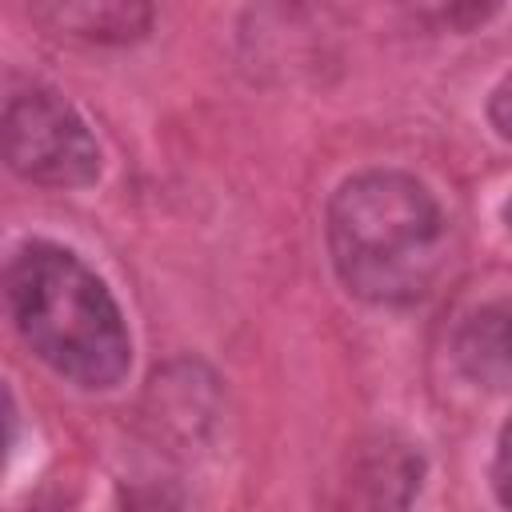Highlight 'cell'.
I'll use <instances>...</instances> for the list:
<instances>
[{"mask_svg": "<svg viewBox=\"0 0 512 512\" xmlns=\"http://www.w3.org/2000/svg\"><path fill=\"white\" fill-rule=\"evenodd\" d=\"M352 484L356 488H372L368 504H404L400 492H392V484L416 492L420 488V456L408 444L396 440H376L360 452L356 468H352Z\"/></svg>", "mask_w": 512, "mask_h": 512, "instance_id": "obj_6", "label": "cell"}, {"mask_svg": "<svg viewBox=\"0 0 512 512\" xmlns=\"http://www.w3.org/2000/svg\"><path fill=\"white\" fill-rule=\"evenodd\" d=\"M504 220H508V224H512V200H508V204H504Z\"/></svg>", "mask_w": 512, "mask_h": 512, "instance_id": "obj_10", "label": "cell"}, {"mask_svg": "<svg viewBox=\"0 0 512 512\" xmlns=\"http://www.w3.org/2000/svg\"><path fill=\"white\" fill-rule=\"evenodd\" d=\"M492 488H496V500L512 508V420L500 428V440H496V460H492Z\"/></svg>", "mask_w": 512, "mask_h": 512, "instance_id": "obj_8", "label": "cell"}, {"mask_svg": "<svg viewBox=\"0 0 512 512\" xmlns=\"http://www.w3.org/2000/svg\"><path fill=\"white\" fill-rule=\"evenodd\" d=\"M488 120H492V128H496L500 136L512 140V72L496 84V92H492V100H488Z\"/></svg>", "mask_w": 512, "mask_h": 512, "instance_id": "obj_9", "label": "cell"}, {"mask_svg": "<svg viewBox=\"0 0 512 512\" xmlns=\"http://www.w3.org/2000/svg\"><path fill=\"white\" fill-rule=\"evenodd\" d=\"M328 252L352 296L368 304H412L440 272V204L416 176L360 172L328 200Z\"/></svg>", "mask_w": 512, "mask_h": 512, "instance_id": "obj_2", "label": "cell"}, {"mask_svg": "<svg viewBox=\"0 0 512 512\" xmlns=\"http://www.w3.org/2000/svg\"><path fill=\"white\" fill-rule=\"evenodd\" d=\"M4 156L24 180L80 188L100 176V148L88 124L44 84H20L4 100Z\"/></svg>", "mask_w": 512, "mask_h": 512, "instance_id": "obj_3", "label": "cell"}, {"mask_svg": "<svg viewBox=\"0 0 512 512\" xmlns=\"http://www.w3.org/2000/svg\"><path fill=\"white\" fill-rule=\"evenodd\" d=\"M8 316L20 340L76 388H116L132 368V340L104 280L60 244L28 240L4 268Z\"/></svg>", "mask_w": 512, "mask_h": 512, "instance_id": "obj_1", "label": "cell"}, {"mask_svg": "<svg viewBox=\"0 0 512 512\" xmlns=\"http://www.w3.org/2000/svg\"><path fill=\"white\" fill-rule=\"evenodd\" d=\"M456 360L472 380L488 388L512 380V300H492L460 324Z\"/></svg>", "mask_w": 512, "mask_h": 512, "instance_id": "obj_4", "label": "cell"}, {"mask_svg": "<svg viewBox=\"0 0 512 512\" xmlns=\"http://www.w3.org/2000/svg\"><path fill=\"white\" fill-rule=\"evenodd\" d=\"M36 8L52 28L84 40H136L152 20L148 0H36Z\"/></svg>", "mask_w": 512, "mask_h": 512, "instance_id": "obj_5", "label": "cell"}, {"mask_svg": "<svg viewBox=\"0 0 512 512\" xmlns=\"http://www.w3.org/2000/svg\"><path fill=\"white\" fill-rule=\"evenodd\" d=\"M412 4H416V12H424L432 24L472 28V24L488 20L500 0H412Z\"/></svg>", "mask_w": 512, "mask_h": 512, "instance_id": "obj_7", "label": "cell"}]
</instances>
